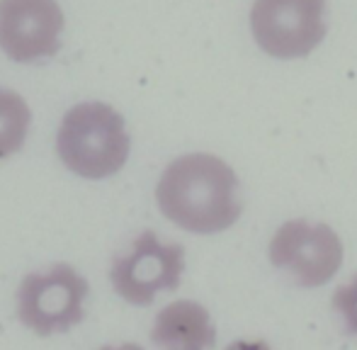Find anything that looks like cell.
<instances>
[{"instance_id": "obj_1", "label": "cell", "mask_w": 357, "mask_h": 350, "mask_svg": "<svg viewBox=\"0 0 357 350\" xmlns=\"http://www.w3.org/2000/svg\"><path fill=\"white\" fill-rule=\"evenodd\" d=\"M238 180L212 153H188L170 163L155 188L160 212L192 234H219L241 217Z\"/></svg>"}, {"instance_id": "obj_2", "label": "cell", "mask_w": 357, "mask_h": 350, "mask_svg": "<svg viewBox=\"0 0 357 350\" xmlns=\"http://www.w3.org/2000/svg\"><path fill=\"white\" fill-rule=\"evenodd\" d=\"M132 139L124 117L105 102H80L63 117L56 134V151L63 166L85 180H102L119 173L129 158Z\"/></svg>"}, {"instance_id": "obj_3", "label": "cell", "mask_w": 357, "mask_h": 350, "mask_svg": "<svg viewBox=\"0 0 357 350\" xmlns=\"http://www.w3.org/2000/svg\"><path fill=\"white\" fill-rule=\"evenodd\" d=\"M90 284L66 263L32 273L22 280L17 292V317L37 336L63 333L83 321V299Z\"/></svg>"}, {"instance_id": "obj_4", "label": "cell", "mask_w": 357, "mask_h": 350, "mask_svg": "<svg viewBox=\"0 0 357 350\" xmlns=\"http://www.w3.org/2000/svg\"><path fill=\"white\" fill-rule=\"evenodd\" d=\"M250 29L270 56L304 59L326 37V0H255Z\"/></svg>"}, {"instance_id": "obj_5", "label": "cell", "mask_w": 357, "mask_h": 350, "mask_svg": "<svg viewBox=\"0 0 357 350\" xmlns=\"http://www.w3.org/2000/svg\"><path fill=\"white\" fill-rule=\"evenodd\" d=\"M185 273V248L180 243H160L153 231H144L127 256L114 258L109 280L124 302L149 307L155 294L180 287Z\"/></svg>"}, {"instance_id": "obj_6", "label": "cell", "mask_w": 357, "mask_h": 350, "mask_svg": "<svg viewBox=\"0 0 357 350\" xmlns=\"http://www.w3.org/2000/svg\"><path fill=\"white\" fill-rule=\"evenodd\" d=\"M270 263L287 270L301 287H321L343 265V243L328 224L294 219L282 224L270 241Z\"/></svg>"}, {"instance_id": "obj_7", "label": "cell", "mask_w": 357, "mask_h": 350, "mask_svg": "<svg viewBox=\"0 0 357 350\" xmlns=\"http://www.w3.org/2000/svg\"><path fill=\"white\" fill-rule=\"evenodd\" d=\"M63 24L56 0H0V49L17 63L59 54Z\"/></svg>"}, {"instance_id": "obj_8", "label": "cell", "mask_w": 357, "mask_h": 350, "mask_svg": "<svg viewBox=\"0 0 357 350\" xmlns=\"http://www.w3.org/2000/svg\"><path fill=\"white\" fill-rule=\"evenodd\" d=\"M151 341L160 348H214L216 331L202 304L180 299L158 312Z\"/></svg>"}, {"instance_id": "obj_9", "label": "cell", "mask_w": 357, "mask_h": 350, "mask_svg": "<svg viewBox=\"0 0 357 350\" xmlns=\"http://www.w3.org/2000/svg\"><path fill=\"white\" fill-rule=\"evenodd\" d=\"M29 124H32V112L22 95L0 88V161L24 146Z\"/></svg>"}, {"instance_id": "obj_10", "label": "cell", "mask_w": 357, "mask_h": 350, "mask_svg": "<svg viewBox=\"0 0 357 350\" xmlns=\"http://www.w3.org/2000/svg\"><path fill=\"white\" fill-rule=\"evenodd\" d=\"M333 307L340 312L345 321V328L357 336V277L350 280L348 284H340L333 294Z\"/></svg>"}]
</instances>
